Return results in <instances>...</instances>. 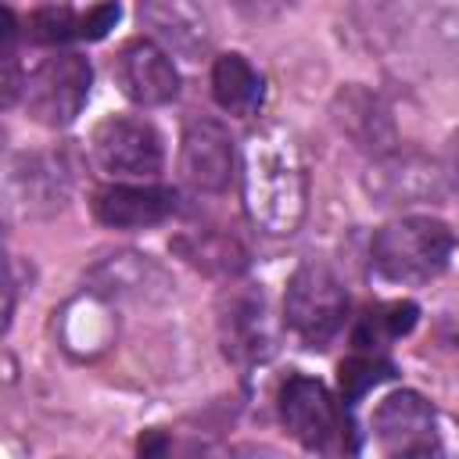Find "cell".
I'll return each instance as SVG.
<instances>
[{"mask_svg": "<svg viewBox=\"0 0 459 459\" xmlns=\"http://www.w3.org/2000/svg\"><path fill=\"white\" fill-rule=\"evenodd\" d=\"M240 186L251 222L273 237H290L308 208V172L294 136L265 126L247 136L240 154Z\"/></svg>", "mask_w": 459, "mask_h": 459, "instance_id": "1", "label": "cell"}, {"mask_svg": "<svg viewBox=\"0 0 459 459\" xmlns=\"http://www.w3.org/2000/svg\"><path fill=\"white\" fill-rule=\"evenodd\" d=\"M455 251V237L441 219L402 215L384 222L369 240V265L380 280L416 287L437 280Z\"/></svg>", "mask_w": 459, "mask_h": 459, "instance_id": "2", "label": "cell"}, {"mask_svg": "<svg viewBox=\"0 0 459 459\" xmlns=\"http://www.w3.org/2000/svg\"><path fill=\"white\" fill-rule=\"evenodd\" d=\"M276 409H280L287 434L308 452H355L359 448L344 402H337L326 391V384L312 377H301V373L287 377L280 387Z\"/></svg>", "mask_w": 459, "mask_h": 459, "instance_id": "3", "label": "cell"}, {"mask_svg": "<svg viewBox=\"0 0 459 459\" xmlns=\"http://www.w3.org/2000/svg\"><path fill=\"white\" fill-rule=\"evenodd\" d=\"M348 319L344 283L319 262H301L283 294V323L305 348H326Z\"/></svg>", "mask_w": 459, "mask_h": 459, "instance_id": "4", "label": "cell"}, {"mask_svg": "<svg viewBox=\"0 0 459 459\" xmlns=\"http://www.w3.org/2000/svg\"><path fill=\"white\" fill-rule=\"evenodd\" d=\"M90 82H93V68L82 54L61 50L54 57H47L43 65H36L25 75V86H22L29 118L47 129L72 126L90 100Z\"/></svg>", "mask_w": 459, "mask_h": 459, "instance_id": "5", "label": "cell"}, {"mask_svg": "<svg viewBox=\"0 0 459 459\" xmlns=\"http://www.w3.org/2000/svg\"><path fill=\"white\" fill-rule=\"evenodd\" d=\"M93 161L115 179H151L161 172L165 147L151 122L133 115H108L90 136Z\"/></svg>", "mask_w": 459, "mask_h": 459, "instance_id": "6", "label": "cell"}, {"mask_svg": "<svg viewBox=\"0 0 459 459\" xmlns=\"http://www.w3.org/2000/svg\"><path fill=\"white\" fill-rule=\"evenodd\" d=\"M237 151L222 122L208 115H190L179 140V172L197 194H222L233 179Z\"/></svg>", "mask_w": 459, "mask_h": 459, "instance_id": "7", "label": "cell"}, {"mask_svg": "<svg viewBox=\"0 0 459 459\" xmlns=\"http://www.w3.org/2000/svg\"><path fill=\"white\" fill-rule=\"evenodd\" d=\"M219 337L226 359L237 366H255L273 355V326L265 298L258 287H230L219 298Z\"/></svg>", "mask_w": 459, "mask_h": 459, "instance_id": "8", "label": "cell"}, {"mask_svg": "<svg viewBox=\"0 0 459 459\" xmlns=\"http://www.w3.org/2000/svg\"><path fill=\"white\" fill-rule=\"evenodd\" d=\"M373 430H377L380 448L391 452V455H430V452H441L434 409L416 391L387 394L373 412Z\"/></svg>", "mask_w": 459, "mask_h": 459, "instance_id": "9", "label": "cell"}, {"mask_svg": "<svg viewBox=\"0 0 459 459\" xmlns=\"http://www.w3.org/2000/svg\"><path fill=\"white\" fill-rule=\"evenodd\" d=\"M118 90L140 108H161L179 97V72L154 39H129L115 57Z\"/></svg>", "mask_w": 459, "mask_h": 459, "instance_id": "10", "label": "cell"}, {"mask_svg": "<svg viewBox=\"0 0 459 459\" xmlns=\"http://www.w3.org/2000/svg\"><path fill=\"white\" fill-rule=\"evenodd\" d=\"M445 172L423 158L420 151H387L377 158L369 169V194L377 204H420V201H437L441 197Z\"/></svg>", "mask_w": 459, "mask_h": 459, "instance_id": "11", "label": "cell"}, {"mask_svg": "<svg viewBox=\"0 0 459 459\" xmlns=\"http://www.w3.org/2000/svg\"><path fill=\"white\" fill-rule=\"evenodd\" d=\"M176 212V190L154 183H111L93 194V215L111 230H151Z\"/></svg>", "mask_w": 459, "mask_h": 459, "instance_id": "12", "label": "cell"}, {"mask_svg": "<svg viewBox=\"0 0 459 459\" xmlns=\"http://www.w3.org/2000/svg\"><path fill=\"white\" fill-rule=\"evenodd\" d=\"M330 115H333L337 129L359 151H369L373 158L394 151V143H398L391 108L377 93H369L366 86H344V90H337V97L330 104Z\"/></svg>", "mask_w": 459, "mask_h": 459, "instance_id": "13", "label": "cell"}, {"mask_svg": "<svg viewBox=\"0 0 459 459\" xmlns=\"http://www.w3.org/2000/svg\"><path fill=\"white\" fill-rule=\"evenodd\" d=\"M7 197L25 215H50L68 197V172L54 154H22L11 161Z\"/></svg>", "mask_w": 459, "mask_h": 459, "instance_id": "14", "label": "cell"}, {"mask_svg": "<svg viewBox=\"0 0 459 459\" xmlns=\"http://www.w3.org/2000/svg\"><path fill=\"white\" fill-rule=\"evenodd\" d=\"M212 97L226 115L255 118L265 100V79L244 54H222L212 65Z\"/></svg>", "mask_w": 459, "mask_h": 459, "instance_id": "15", "label": "cell"}, {"mask_svg": "<svg viewBox=\"0 0 459 459\" xmlns=\"http://www.w3.org/2000/svg\"><path fill=\"white\" fill-rule=\"evenodd\" d=\"M176 251H179L190 265H197V269H204V273H215V276H237V273L247 265L244 247H240L233 237L212 233V230L179 237V240H176Z\"/></svg>", "mask_w": 459, "mask_h": 459, "instance_id": "16", "label": "cell"}, {"mask_svg": "<svg viewBox=\"0 0 459 459\" xmlns=\"http://www.w3.org/2000/svg\"><path fill=\"white\" fill-rule=\"evenodd\" d=\"M416 316H420V308H416L412 301H387V305H377V308H369V312L359 319L351 344L362 348V351H384L394 337H402V333H409V330L416 326Z\"/></svg>", "mask_w": 459, "mask_h": 459, "instance_id": "17", "label": "cell"}, {"mask_svg": "<svg viewBox=\"0 0 459 459\" xmlns=\"http://www.w3.org/2000/svg\"><path fill=\"white\" fill-rule=\"evenodd\" d=\"M391 377H394V366L384 359V351H362V348H355V355H348L337 369L344 402H359L366 391H373L377 384H384Z\"/></svg>", "mask_w": 459, "mask_h": 459, "instance_id": "18", "label": "cell"}, {"mask_svg": "<svg viewBox=\"0 0 459 459\" xmlns=\"http://www.w3.org/2000/svg\"><path fill=\"white\" fill-rule=\"evenodd\" d=\"M79 18L82 14H72L68 7H39L29 18V36L36 43H68V39H79Z\"/></svg>", "mask_w": 459, "mask_h": 459, "instance_id": "19", "label": "cell"}, {"mask_svg": "<svg viewBox=\"0 0 459 459\" xmlns=\"http://www.w3.org/2000/svg\"><path fill=\"white\" fill-rule=\"evenodd\" d=\"M25 82L18 79V22L7 11V29H4V100L11 104Z\"/></svg>", "mask_w": 459, "mask_h": 459, "instance_id": "20", "label": "cell"}, {"mask_svg": "<svg viewBox=\"0 0 459 459\" xmlns=\"http://www.w3.org/2000/svg\"><path fill=\"white\" fill-rule=\"evenodd\" d=\"M118 4L115 0H108V4H97L93 11H86L82 18H79V39H104L108 36V29H115V22H118Z\"/></svg>", "mask_w": 459, "mask_h": 459, "instance_id": "21", "label": "cell"}, {"mask_svg": "<svg viewBox=\"0 0 459 459\" xmlns=\"http://www.w3.org/2000/svg\"><path fill=\"white\" fill-rule=\"evenodd\" d=\"M441 172H445L448 190L459 197V133H452V140H448V147H445V165H441Z\"/></svg>", "mask_w": 459, "mask_h": 459, "instance_id": "22", "label": "cell"}]
</instances>
